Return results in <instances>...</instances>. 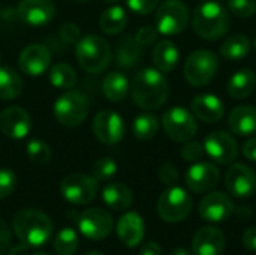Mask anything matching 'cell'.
Returning <instances> with one entry per match:
<instances>
[{
  "label": "cell",
  "mask_w": 256,
  "mask_h": 255,
  "mask_svg": "<svg viewBox=\"0 0 256 255\" xmlns=\"http://www.w3.org/2000/svg\"><path fill=\"white\" fill-rule=\"evenodd\" d=\"M194 114L204 123H216L224 117V102L216 95H198L190 102Z\"/></svg>",
  "instance_id": "cell-22"
},
{
  "label": "cell",
  "mask_w": 256,
  "mask_h": 255,
  "mask_svg": "<svg viewBox=\"0 0 256 255\" xmlns=\"http://www.w3.org/2000/svg\"><path fill=\"white\" fill-rule=\"evenodd\" d=\"M194 207L190 195L180 186H170L165 189L158 200V213L165 222H182L184 221Z\"/></svg>",
  "instance_id": "cell-6"
},
{
  "label": "cell",
  "mask_w": 256,
  "mask_h": 255,
  "mask_svg": "<svg viewBox=\"0 0 256 255\" xmlns=\"http://www.w3.org/2000/svg\"><path fill=\"white\" fill-rule=\"evenodd\" d=\"M170 255H190V252L186 249V248H176V249H172L171 252H170Z\"/></svg>",
  "instance_id": "cell-49"
},
{
  "label": "cell",
  "mask_w": 256,
  "mask_h": 255,
  "mask_svg": "<svg viewBox=\"0 0 256 255\" xmlns=\"http://www.w3.org/2000/svg\"><path fill=\"white\" fill-rule=\"evenodd\" d=\"M74 2H76V3H86V2H90V0H74Z\"/></svg>",
  "instance_id": "cell-52"
},
{
  "label": "cell",
  "mask_w": 256,
  "mask_h": 255,
  "mask_svg": "<svg viewBox=\"0 0 256 255\" xmlns=\"http://www.w3.org/2000/svg\"><path fill=\"white\" fill-rule=\"evenodd\" d=\"M84 255H104L102 252H99V251H90V252H87V254Z\"/></svg>",
  "instance_id": "cell-50"
},
{
  "label": "cell",
  "mask_w": 256,
  "mask_h": 255,
  "mask_svg": "<svg viewBox=\"0 0 256 255\" xmlns=\"http://www.w3.org/2000/svg\"><path fill=\"white\" fill-rule=\"evenodd\" d=\"M75 54L80 66L90 74L104 72L111 62V47L98 35L81 38L76 44Z\"/></svg>",
  "instance_id": "cell-4"
},
{
  "label": "cell",
  "mask_w": 256,
  "mask_h": 255,
  "mask_svg": "<svg viewBox=\"0 0 256 255\" xmlns=\"http://www.w3.org/2000/svg\"><path fill=\"white\" fill-rule=\"evenodd\" d=\"M50 83L56 89H72L76 84V74L68 63H57L50 69Z\"/></svg>",
  "instance_id": "cell-32"
},
{
  "label": "cell",
  "mask_w": 256,
  "mask_h": 255,
  "mask_svg": "<svg viewBox=\"0 0 256 255\" xmlns=\"http://www.w3.org/2000/svg\"><path fill=\"white\" fill-rule=\"evenodd\" d=\"M129 89H130L129 80L122 72H110L104 78V83H102L104 95L111 102L123 101L126 95L129 93Z\"/></svg>",
  "instance_id": "cell-28"
},
{
  "label": "cell",
  "mask_w": 256,
  "mask_h": 255,
  "mask_svg": "<svg viewBox=\"0 0 256 255\" xmlns=\"http://www.w3.org/2000/svg\"><path fill=\"white\" fill-rule=\"evenodd\" d=\"M112 216L99 207L88 209L78 216V228L81 234L90 240H104L112 231Z\"/></svg>",
  "instance_id": "cell-11"
},
{
  "label": "cell",
  "mask_w": 256,
  "mask_h": 255,
  "mask_svg": "<svg viewBox=\"0 0 256 255\" xmlns=\"http://www.w3.org/2000/svg\"><path fill=\"white\" fill-rule=\"evenodd\" d=\"M80 246L78 234L74 228H63L54 239V251L57 255H74Z\"/></svg>",
  "instance_id": "cell-34"
},
{
  "label": "cell",
  "mask_w": 256,
  "mask_h": 255,
  "mask_svg": "<svg viewBox=\"0 0 256 255\" xmlns=\"http://www.w3.org/2000/svg\"><path fill=\"white\" fill-rule=\"evenodd\" d=\"M200 215L202 219L207 222H222L228 219L232 212H234V204L232 200L220 191H214L207 194L201 201H200Z\"/></svg>",
  "instance_id": "cell-18"
},
{
  "label": "cell",
  "mask_w": 256,
  "mask_h": 255,
  "mask_svg": "<svg viewBox=\"0 0 256 255\" xmlns=\"http://www.w3.org/2000/svg\"><path fill=\"white\" fill-rule=\"evenodd\" d=\"M255 48H256V39H255Z\"/></svg>",
  "instance_id": "cell-56"
},
{
  "label": "cell",
  "mask_w": 256,
  "mask_h": 255,
  "mask_svg": "<svg viewBox=\"0 0 256 255\" xmlns=\"http://www.w3.org/2000/svg\"><path fill=\"white\" fill-rule=\"evenodd\" d=\"M142 57V45H140L135 39V36H124L116 51V63L120 68L130 69L140 63Z\"/></svg>",
  "instance_id": "cell-26"
},
{
  "label": "cell",
  "mask_w": 256,
  "mask_h": 255,
  "mask_svg": "<svg viewBox=\"0 0 256 255\" xmlns=\"http://www.w3.org/2000/svg\"><path fill=\"white\" fill-rule=\"evenodd\" d=\"M152 57H153V63L158 71L171 72L177 66L180 54H178L177 45L174 42H171L170 39H162L160 42L156 44Z\"/></svg>",
  "instance_id": "cell-25"
},
{
  "label": "cell",
  "mask_w": 256,
  "mask_h": 255,
  "mask_svg": "<svg viewBox=\"0 0 256 255\" xmlns=\"http://www.w3.org/2000/svg\"><path fill=\"white\" fill-rule=\"evenodd\" d=\"M159 179H160L162 183H165L168 186L176 185L177 180H178V171H177L176 165L171 164V162L162 164L160 168H159Z\"/></svg>",
  "instance_id": "cell-41"
},
{
  "label": "cell",
  "mask_w": 256,
  "mask_h": 255,
  "mask_svg": "<svg viewBox=\"0 0 256 255\" xmlns=\"http://www.w3.org/2000/svg\"><path fill=\"white\" fill-rule=\"evenodd\" d=\"M60 194L70 204H90L98 195V180L93 176L82 173L69 174L60 183Z\"/></svg>",
  "instance_id": "cell-9"
},
{
  "label": "cell",
  "mask_w": 256,
  "mask_h": 255,
  "mask_svg": "<svg viewBox=\"0 0 256 255\" xmlns=\"http://www.w3.org/2000/svg\"><path fill=\"white\" fill-rule=\"evenodd\" d=\"M255 87L256 74L249 68L237 71L228 81V93L234 99L248 98L249 95H252Z\"/></svg>",
  "instance_id": "cell-27"
},
{
  "label": "cell",
  "mask_w": 256,
  "mask_h": 255,
  "mask_svg": "<svg viewBox=\"0 0 256 255\" xmlns=\"http://www.w3.org/2000/svg\"><path fill=\"white\" fill-rule=\"evenodd\" d=\"M56 14L52 0H21L16 6V17L30 27L48 24Z\"/></svg>",
  "instance_id": "cell-15"
},
{
  "label": "cell",
  "mask_w": 256,
  "mask_h": 255,
  "mask_svg": "<svg viewBox=\"0 0 256 255\" xmlns=\"http://www.w3.org/2000/svg\"><path fill=\"white\" fill-rule=\"evenodd\" d=\"M206 153V149H204V144L198 143V141H186V144L182 147L180 150V155L184 161H189V162H198Z\"/></svg>",
  "instance_id": "cell-38"
},
{
  "label": "cell",
  "mask_w": 256,
  "mask_h": 255,
  "mask_svg": "<svg viewBox=\"0 0 256 255\" xmlns=\"http://www.w3.org/2000/svg\"><path fill=\"white\" fill-rule=\"evenodd\" d=\"M90 102L80 90H68L54 104V117L63 126H76L87 117Z\"/></svg>",
  "instance_id": "cell-5"
},
{
  "label": "cell",
  "mask_w": 256,
  "mask_h": 255,
  "mask_svg": "<svg viewBox=\"0 0 256 255\" xmlns=\"http://www.w3.org/2000/svg\"><path fill=\"white\" fill-rule=\"evenodd\" d=\"M156 29L165 36L182 33L189 23V9L182 0H165L156 11Z\"/></svg>",
  "instance_id": "cell-8"
},
{
  "label": "cell",
  "mask_w": 256,
  "mask_h": 255,
  "mask_svg": "<svg viewBox=\"0 0 256 255\" xmlns=\"http://www.w3.org/2000/svg\"><path fill=\"white\" fill-rule=\"evenodd\" d=\"M105 3H117V2H120V0H104Z\"/></svg>",
  "instance_id": "cell-51"
},
{
  "label": "cell",
  "mask_w": 256,
  "mask_h": 255,
  "mask_svg": "<svg viewBox=\"0 0 256 255\" xmlns=\"http://www.w3.org/2000/svg\"><path fill=\"white\" fill-rule=\"evenodd\" d=\"M162 126L165 134L177 143H186L196 135L198 125L190 111L183 107H172L164 113Z\"/></svg>",
  "instance_id": "cell-10"
},
{
  "label": "cell",
  "mask_w": 256,
  "mask_h": 255,
  "mask_svg": "<svg viewBox=\"0 0 256 255\" xmlns=\"http://www.w3.org/2000/svg\"><path fill=\"white\" fill-rule=\"evenodd\" d=\"M0 60H2V54H0Z\"/></svg>",
  "instance_id": "cell-55"
},
{
  "label": "cell",
  "mask_w": 256,
  "mask_h": 255,
  "mask_svg": "<svg viewBox=\"0 0 256 255\" xmlns=\"http://www.w3.org/2000/svg\"><path fill=\"white\" fill-rule=\"evenodd\" d=\"M94 137L104 144H117L124 137V122L122 116L112 110L99 111L92 123Z\"/></svg>",
  "instance_id": "cell-13"
},
{
  "label": "cell",
  "mask_w": 256,
  "mask_h": 255,
  "mask_svg": "<svg viewBox=\"0 0 256 255\" xmlns=\"http://www.w3.org/2000/svg\"><path fill=\"white\" fill-rule=\"evenodd\" d=\"M204 149L216 164L222 165L232 164L238 156V144L236 138L225 131H213L208 134L204 141Z\"/></svg>",
  "instance_id": "cell-12"
},
{
  "label": "cell",
  "mask_w": 256,
  "mask_h": 255,
  "mask_svg": "<svg viewBox=\"0 0 256 255\" xmlns=\"http://www.w3.org/2000/svg\"><path fill=\"white\" fill-rule=\"evenodd\" d=\"M140 255H162V249L156 242H147L141 246Z\"/></svg>",
  "instance_id": "cell-47"
},
{
  "label": "cell",
  "mask_w": 256,
  "mask_h": 255,
  "mask_svg": "<svg viewBox=\"0 0 256 255\" xmlns=\"http://www.w3.org/2000/svg\"><path fill=\"white\" fill-rule=\"evenodd\" d=\"M0 131L12 140H21L32 131V119L28 113L16 105L8 107L0 113Z\"/></svg>",
  "instance_id": "cell-16"
},
{
  "label": "cell",
  "mask_w": 256,
  "mask_h": 255,
  "mask_svg": "<svg viewBox=\"0 0 256 255\" xmlns=\"http://www.w3.org/2000/svg\"><path fill=\"white\" fill-rule=\"evenodd\" d=\"M102 200L110 209L122 212V210H128L132 206L134 194L123 183H110L102 191Z\"/></svg>",
  "instance_id": "cell-24"
},
{
  "label": "cell",
  "mask_w": 256,
  "mask_h": 255,
  "mask_svg": "<svg viewBox=\"0 0 256 255\" xmlns=\"http://www.w3.org/2000/svg\"><path fill=\"white\" fill-rule=\"evenodd\" d=\"M228 128L232 134L240 137H250L256 134V107H236L228 117Z\"/></svg>",
  "instance_id": "cell-23"
},
{
  "label": "cell",
  "mask_w": 256,
  "mask_h": 255,
  "mask_svg": "<svg viewBox=\"0 0 256 255\" xmlns=\"http://www.w3.org/2000/svg\"><path fill=\"white\" fill-rule=\"evenodd\" d=\"M10 240H12V230L6 221L0 219V255L4 254L9 249Z\"/></svg>",
  "instance_id": "cell-44"
},
{
  "label": "cell",
  "mask_w": 256,
  "mask_h": 255,
  "mask_svg": "<svg viewBox=\"0 0 256 255\" xmlns=\"http://www.w3.org/2000/svg\"><path fill=\"white\" fill-rule=\"evenodd\" d=\"M230 12L228 9L216 2L207 0L200 3L192 14V27L195 33L206 41H218L230 30Z\"/></svg>",
  "instance_id": "cell-2"
},
{
  "label": "cell",
  "mask_w": 256,
  "mask_h": 255,
  "mask_svg": "<svg viewBox=\"0 0 256 255\" xmlns=\"http://www.w3.org/2000/svg\"><path fill=\"white\" fill-rule=\"evenodd\" d=\"M58 33H60V39L66 44H74V42L80 41V29L74 23H64L60 27Z\"/></svg>",
  "instance_id": "cell-43"
},
{
  "label": "cell",
  "mask_w": 256,
  "mask_h": 255,
  "mask_svg": "<svg viewBox=\"0 0 256 255\" xmlns=\"http://www.w3.org/2000/svg\"><path fill=\"white\" fill-rule=\"evenodd\" d=\"M243 245L249 251L256 252V227H250L243 233Z\"/></svg>",
  "instance_id": "cell-45"
},
{
  "label": "cell",
  "mask_w": 256,
  "mask_h": 255,
  "mask_svg": "<svg viewBox=\"0 0 256 255\" xmlns=\"http://www.w3.org/2000/svg\"><path fill=\"white\" fill-rule=\"evenodd\" d=\"M0 17H2V8H0Z\"/></svg>",
  "instance_id": "cell-54"
},
{
  "label": "cell",
  "mask_w": 256,
  "mask_h": 255,
  "mask_svg": "<svg viewBox=\"0 0 256 255\" xmlns=\"http://www.w3.org/2000/svg\"><path fill=\"white\" fill-rule=\"evenodd\" d=\"M22 80L21 77L8 66H0V99L10 101L21 95Z\"/></svg>",
  "instance_id": "cell-30"
},
{
  "label": "cell",
  "mask_w": 256,
  "mask_h": 255,
  "mask_svg": "<svg viewBox=\"0 0 256 255\" xmlns=\"http://www.w3.org/2000/svg\"><path fill=\"white\" fill-rule=\"evenodd\" d=\"M219 59L213 51L198 50L194 51L184 63V78L190 86L202 87L208 84L218 74Z\"/></svg>",
  "instance_id": "cell-7"
},
{
  "label": "cell",
  "mask_w": 256,
  "mask_h": 255,
  "mask_svg": "<svg viewBox=\"0 0 256 255\" xmlns=\"http://www.w3.org/2000/svg\"><path fill=\"white\" fill-rule=\"evenodd\" d=\"M158 35H159V32H158L156 27H153V26H144V27H141L136 32L135 39H136V42L140 45L147 47V45H150V44H153L156 41Z\"/></svg>",
  "instance_id": "cell-42"
},
{
  "label": "cell",
  "mask_w": 256,
  "mask_h": 255,
  "mask_svg": "<svg viewBox=\"0 0 256 255\" xmlns=\"http://www.w3.org/2000/svg\"><path fill=\"white\" fill-rule=\"evenodd\" d=\"M225 246L226 240L222 230L210 225L200 228L192 240L194 255H222Z\"/></svg>",
  "instance_id": "cell-20"
},
{
  "label": "cell",
  "mask_w": 256,
  "mask_h": 255,
  "mask_svg": "<svg viewBox=\"0 0 256 255\" xmlns=\"http://www.w3.org/2000/svg\"><path fill=\"white\" fill-rule=\"evenodd\" d=\"M16 186V176L9 168H0V200L9 197Z\"/></svg>",
  "instance_id": "cell-39"
},
{
  "label": "cell",
  "mask_w": 256,
  "mask_h": 255,
  "mask_svg": "<svg viewBox=\"0 0 256 255\" xmlns=\"http://www.w3.org/2000/svg\"><path fill=\"white\" fill-rule=\"evenodd\" d=\"M33 255H50V254H45V252H34Z\"/></svg>",
  "instance_id": "cell-53"
},
{
  "label": "cell",
  "mask_w": 256,
  "mask_h": 255,
  "mask_svg": "<svg viewBox=\"0 0 256 255\" xmlns=\"http://www.w3.org/2000/svg\"><path fill=\"white\" fill-rule=\"evenodd\" d=\"M130 92L138 107L144 110H156L166 102L170 87L160 71L146 68L135 74L130 84Z\"/></svg>",
  "instance_id": "cell-1"
},
{
  "label": "cell",
  "mask_w": 256,
  "mask_h": 255,
  "mask_svg": "<svg viewBox=\"0 0 256 255\" xmlns=\"http://www.w3.org/2000/svg\"><path fill=\"white\" fill-rule=\"evenodd\" d=\"M128 24L126 11L122 6H111L105 9L99 18V26L102 32L106 35H117L120 33Z\"/></svg>",
  "instance_id": "cell-31"
},
{
  "label": "cell",
  "mask_w": 256,
  "mask_h": 255,
  "mask_svg": "<svg viewBox=\"0 0 256 255\" xmlns=\"http://www.w3.org/2000/svg\"><path fill=\"white\" fill-rule=\"evenodd\" d=\"M116 230H117V236H118L120 242L124 246L135 248L144 239V233H146L144 219L136 212H126L118 219Z\"/></svg>",
  "instance_id": "cell-21"
},
{
  "label": "cell",
  "mask_w": 256,
  "mask_h": 255,
  "mask_svg": "<svg viewBox=\"0 0 256 255\" xmlns=\"http://www.w3.org/2000/svg\"><path fill=\"white\" fill-rule=\"evenodd\" d=\"M26 153L28 159L36 165H45L51 159V149L42 140H32L26 147Z\"/></svg>",
  "instance_id": "cell-35"
},
{
  "label": "cell",
  "mask_w": 256,
  "mask_h": 255,
  "mask_svg": "<svg viewBox=\"0 0 256 255\" xmlns=\"http://www.w3.org/2000/svg\"><path fill=\"white\" fill-rule=\"evenodd\" d=\"M14 231L21 243L28 248H40L46 245L52 236L51 219L40 210H20L12 221Z\"/></svg>",
  "instance_id": "cell-3"
},
{
  "label": "cell",
  "mask_w": 256,
  "mask_h": 255,
  "mask_svg": "<svg viewBox=\"0 0 256 255\" xmlns=\"http://www.w3.org/2000/svg\"><path fill=\"white\" fill-rule=\"evenodd\" d=\"M220 179L219 168L212 162H196L194 164L184 176L186 186L196 194L212 191Z\"/></svg>",
  "instance_id": "cell-17"
},
{
  "label": "cell",
  "mask_w": 256,
  "mask_h": 255,
  "mask_svg": "<svg viewBox=\"0 0 256 255\" xmlns=\"http://www.w3.org/2000/svg\"><path fill=\"white\" fill-rule=\"evenodd\" d=\"M243 155L246 159L256 162V137L249 138L244 144H243Z\"/></svg>",
  "instance_id": "cell-46"
},
{
  "label": "cell",
  "mask_w": 256,
  "mask_h": 255,
  "mask_svg": "<svg viewBox=\"0 0 256 255\" xmlns=\"http://www.w3.org/2000/svg\"><path fill=\"white\" fill-rule=\"evenodd\" d=\"M51 63V53L42 44H32L26 47L18 57L20 69L28 77H39L46 72Z\"/></svg>",
  "instance_id": "cell-19"
},
{
  "label": "cell",
  "mask_w": 256,
  "mask_h": 255,
  "mask_svg": "<svg viewBox=\"0 0 256 255\" xmlns=\"http://www.w3.org/2000/svg\"><path fill=\"white\" fill-rule=\"evenodd\" d=\"M28 246H26L24 243H18V245H14L10 249H9V252L8 255H28Z\"/></svg>",
  "instance_id": "cell-48"
},
{
  "label": "cell",
  "mask_w": 256,
  "mask_h": 255,
  "mask_svg": "<svg viewBox=\"0 0 256 255\" xmlns=\"http://www.w3.org/2000/svg\"><path fill=\"white\" fill-rule=\"evenodd\" d=\"M228 11L238 18H250L256 12V0H226Z\"/></svg>",
  "instance_id": "cell-37"
},
{
  "label": "cell",
  "mask_w": 256,
  "mask_h": 255,
  "mask_svg": "<svg viewBox=\"0 0 256 255\" xmlns=\"http://www.w3.org/2000/svg\"><path fill=\"white\" fill-rule=\"evenodd\" d=\"M117 174V164L114 159L104 156L98 159L93 165V177L98 182H106Z\"/></svg>",
  "instance_id": "cell-36"
},
{
  "label": "cell",
  "mask_w": 256,
  "mask_h": 255,
  "mask_svg": "<svg viewBox=\"0 0 256 255\" xmlns=\"http://www.w3.org/2000/svg\"><path fill=\"white\" fill-rule=\"evenodd\" d=\"M225 185L237 198H249L256 191L255 171L244 164H232L225 173Z\"/></svg>",
  "instance_id": "cell-14"
},
{
  "label": "cell",
  "mask_w": 256,
  "mask_h": 255,
  "mask_svg": "<svg viewBox=\"0 0 256 255\" xmlns=\"http://www.w3.org/2000/svg\"><path fill=\"white\" fill-rule=\"evenodd\" d=\"M249 51H250V41L246 35H240V33L226 38L220 45L222 57L232 62L244 59L249 54Z\"/></svg>",
  "instance_id": "cell-29"
},
{
  "label": "cell",
  "mask_w": 256,
  "mask_h": 255,
  "mask_svg": "<svg viewBox=\"0 0 256 255\" xmlns=\"http://www.w3.org/2000/svg\"><path fill=\"white\" fill-rule=\"evenodd\" d=\"M126 3L129 9L138 15L152 14L159 6V0H126Z\"/></svg>",
  "instance_id": "cell-40"
},
{
  "label": "cell",
  "mask_w": 256,
  "mask_h": 255,
  "mask_svg": "<svg viewBox=\"0 0 256 255\" xmlns=\"http://www.w3.org/2000/svg\"><path fill=\"white\" fill-rule=\"evenodd\" d=\"M132 131H134V135L138 140H150L159 131V119L154 114H150V113L140 114L134 120Z\"/></svg>",
  "instance_id": "cell-33"
}]
</instances>
